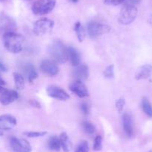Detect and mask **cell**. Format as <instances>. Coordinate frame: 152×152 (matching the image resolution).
Here are the masks:
<instances>
[{
	"label": "cell",
	"instance_id": "cell-36",
	"mask_svg": "<svg viewBox=\"0 0 152 152\" xmlns=\"http://www.w3.org/2000/svg\"><path fill=\"white\" fill-rule=\"evenodd\" d=\"M148 23L152 25V15H151V16L148 17Z\"/></svg>",
	"mask_w": 152,
	"mask_h": 152
},
{
	"label": "cell",
	"instance_id": "cell-2",
	"mask_svg": "<svg viewBox=\"0 0 152 152\" xmlns=\"http://www.w3.org/2000/svg\"><path fill=\"white\" fill-rule=\"evenodd\" d=\"M50 56L55 63H64L68 59V48L61 40H54L48 47Z\"/></svg>",
	"mask_w": 152,
	"mask_h": 152
},
{
	"label": "cell",
	"instance_id": "cell-20",
	"mask_svg": "<svg viewBox=\"0 0 152 152\" xmlns=\"http://www.w3.org/2000/svg\"><path fill=\"white\" fill-rule=\"evenodd\" d=\"M13 79L15 82V86L17 89H23L25 87V79L23 76L19 72H13Z\"/></svg>",
	"mask_w": 152,
	"mask_h": 152
},
{
	"label": "cell",
	"instance_id": "cell-33",
	"mask_svg": "<svg viewBox=\"0 0 152 152\" xmlns=\"http://www.w3.org/2000/svg\"><path fill=\"white\" fill-rule=\"evenodd\" d=\"M129 3L128 4H132V5H136V4H139L141 1V0H128Z\"/></svg>",
	"mask_w": 152,
	"mask_h": 152
},
{
	"label": "cell",
	"instance_id": "cell-14",
	"mask_svg": "<svg viewBox=\"0 0 152 152\" xmlns=\"http://www.w3.org/2000/svg\"><path fill=\"white\" fill-rule=\"evenodd\" d=\"M152 74V66L145 64L142 66L137 70L135 73V78L137 80H144L151 77Z\"/></svg>",
	"mask_w": 152,
	"mask_h": 152
},
{
	"label": "cell",
	"instance_id": "cell-38",
	"mask_svg": "<svg viewBox=\"0 0 152 152\" xmlns=\"http://www.w3.org/2000/svg\"><path fill=\"white\" fill-rule=\"evenodd\" d=\"M2 135H3V133L1 132V131L0 130V136H2Z\"/></svg>",
	"mask_w": 152,
	"mask_h": 152
},
{
	"label": "cell",
	"instance_id": "cell-22",
	"mask_svg": "<svg viewBox=\"0 0 152 152\" xmlns=\"http://www.w3.org/2000/svg\"><path fill=\"white\" fill-rule=\"evenodd\" d=\"M141 107L144 113L149 117L152 118V105L146 98H142L141 102Z\"/></svg>",
	"mask_w": 152,
	"mask_h": 152
},
{
	"label": "cell",
	"instance_id": "cell-13",
	"mask_svg": "<svg viewBox=\"0 0 152 152\" xmlns=\"http://www.w3.org/2000/svg\"><path fill=\"white\" fill-rule=\"evenodd\" d=\"M89 70L88 67L86 64H79L74 71V76L77 79V80H86L88 77Z\"/></svg>",
	"mask_w": 152,
	"mask_h": 152
},
{
	"label": "cell",
	"instance_id": "cell-10",
	"mask_svg": "<svg viewBox=\"0 0 152 152\" xmlns=\"http://www.w3.org/2000/svg\"><path fill=\"white\" fill-rule=\"evenodd\" d=\"M70 89L80 98L88 96L89 92L86 85L82 80H76L70 85Z\"/></svg>",
	"mask_w": 152,
	"mask_h": 152
},
{
	"label": "cell",
	"instance_id": "cell-16",
	"mask_svg": "<svg viewBox=\"0 0 152 152\" xmlns=\"http://www.w3.org/2000/svg\"><path fill=\"white\" fill-rule=\"evenodd\" d=\"M22 69L23 71L24 74H25V77H27L29 82H32L38 76V73H37V70L35 69L34 66L31 63H24L22 65Z\"/></svg>",
	"mask_w": 152,
	"mask_h": 152
},
{
	"label": "cell",
	"instance_id": "cell-1",
	"mask_svg": "<svg viewBox=\"0 0 152 152\" xmlns=\"http://www.w3.org/2000/svg\"><path fill=\"white\" fill-rule=\"evenodd\" d=\"M25 37L14 32H7L3 36L4 46L11 53H19L22 50Z\"/></svg>",
	"mask_w": 152,
	"mask_h": 152
},
{
	"label": "cell",
	"instance_id": "cell-31",
	"mask_svg": "<svg viewBox=\"0 0 152 152\" xmlns=\"http://www.w3.org/2000/svg\"><path fill=\"white\" fill-rule=\"evenodd\" d=\"M80 108H81V110L83 111V113H84L85 115L88 114V112H89L88 105L86 103H82L81 105H80Z\"/></svg>",
	"mask_w": 152,
	"mask_h": 152
},
{
	"label": "cell",
	"instance_id": "cell-15",
	"mask_svg": "<svg viewBox=\"0 0 152 152\" xmlns=\"http://www.w3.org/2000/svg\"><path fill=\"white\" fill-rule=\"evenodd\" d=\"M123 130L128 137H132L134 134V128H133V122H132V118L130 114L126 113L123 116Z\"/></svg>",
	"mask_w": 152,
	"mask_h": 152
},
{
	"label": "cell",
	"instance_id": "cell-21",
	"mask_svg": "<svg viewBox=\"0 0 152 152\" xmlns=\"http://www.w3.org/2000/svg\"><path fill=\"white\" fill-rule=\"evenodd\" d=\"M49 149L52 151H58L60 150L61 145L60 141H59V138L57 137L54 136V137H51L48 140V143Z\"/></svg>",
	"mask_w": 152,
	"mask_h": 152
},
{
	"label": "cell",
	"instance_id": "cell-17",
	"mask_svg": "<svg viewBox=\"0 0 152 152\" xmlns=\"http://www.w3.org/2000/svg\"><path fill=\"white\" fill-rule=\"evenodd\" d=\"M68 55L71 64L74 66H77L80 64V55L77 49L72 46L68 48Z\"/></svg>",
	"mask_w": 152,
	"mask_h": 152
},
{
	"label": "cell",
	"instance_id": "cell-5",
	"mask_svg": "<svg viewBox=\"0 0 152 152\" xmlns=\"http://www.w3.org/2000/svg\"><path fill=\"white\" fill-rule=\"evenodd\" d=\"M54 25L53 21L47 18H42L34 23V33L37 36H42L46 34H48L52 31Z\"/></svg>",
	"mask_w": 152,
	"mask_h": 152
},
{
	"label": "cell",
	"instance_id": "cell-30",
	"mask_svg": "<svg viewBox=\"0 0 152 152\" xmlns=\"http://www.w3.org/2000/svg\"><path fill=\"white\" fill-rule=\"evenodd\" d=\"M126 0H105V3L108 5H119L123 3Z\"/></svg>",
	"mask_w": 152,
	"mask_h": 152
},
{
	"label": "cell",
	"instance_id": "cell-28",
	"mask_svg": "<svg viewBox=\"0 0 152 152\" xmlns=\"http://www.w3.org/2000/svg\"><path fill=\"white\" fill-rule=\"evenodd\" d=\"M89 151V146L88 143L86 141H83L79 144L77 146L75 152H88Z\"/></svg>",
	"mask_w": 152,
	"mask_h": 152
},
{
	"label": "cell",
	"instance_id": "cell-35",
	"mask_svg": "<svg viewBox=\"0 0 152 152\" xmlns=\"http://www.w3.org/2000/svg\"><path fill=\"white\" fill-rule=\"evenodd\" d=\"M4 84H5V81H4V80H3L1 77H0V85L3 86V85H4Z\"/></svg>",
	"mask_w": 152,
	"mask_h": 152
},
{
	"label": "cell",
	"instance_id": "cell-11",
	"mask_svg": "<svg viewBox=\"0 0 152 152\" xmlns=\"http://www.w3.org/2000/svg\"><path fill=\"white\" fill-rule=\"evenodd\" d=\"M40 69L45 74L50 76H54L59 72V68L53 61L48 60H44L40 64Z\"/></svg>",
	"mask_w": 152,
	"mask_h": 152
},
{
	"label": "cell",
	"instance_id": "cell-19",
	"mask_svg": "<svg viewBox=\"0 0 152 152\" xmlns=\"http://www.w3.org/2000/svg\"><path fill=\"white\" fill-rule=\"evenodd\" d=\"M0 23H1L2 29L7 31L6 33L12 32L11 29L14 28L15 26H16L14 21H13L11 18H10L7 16H1V19H0Z\"/></svg>",
	"mask_w": 152,
	"mask_h": 152
},
{
	"label": "cell",
	"instance_id": "cell-12",
	"mask_svg": "<svg viewBox=\"0 0 152 152\" xmlns=\"http://www.w3.org/2000/svg\"><path fill=\"white\" fill-rule=\"evenodd\" d=\"M16 125V119L11 115H1L0 116V130H10Z\"/></svg>",
	"mask_w": 152,
	"mask_h": 152
},
{
	"label": "cell",
	"instance_id": "cell-23",
	"mask_svg": "<svg viewBox=\"0 0 152 152\" xmlns=\"http://www.w3.org/2000/svg\"><path fill=\"white\" fill-rule=\"evenodd\" d=\"M74 31H75L76 34H77V37L78 38L79 41L82 42L83 41L85 38V31L83 28V25H81L80 22H76L75 25H74Z\"/></svg>",
	"mask_w": 152,
	"mask_h": 152
},
{
	"label": "cell",
	"instance_id": "cell-18",
	"mask_svg": "<svg viewBox=\"0 0 152 152\" xmlns=\"http://www.w3.org/2000/svg\"><path fill=\"white\" fill-rule=\"evenodd\" d=\"M61 148L63 149L64 152H69L72 148V143L66 133H62L59 137Z\"/></svg>",
	"mask_w": 152,
	"mask_h": 152
},
{
	"label": "cell",
	"instance_id": "cell-6",
	"mask_svg": "<svg viewBox=\"0 0 152 152\" xmlns=\"http://www.w3.org/2000/svg\"><path fill=\"white\" fill-rule=\"evenodd\" d=\"M88 33L91 38L96 39L110 31V27L97 22H90L88 24Z\"/></svg>",
	"mask_w": 152,
	"mask_h": 152
},
{
	"label": "cell",
	"instance_id": "cell-39",
	"mask_svg": "<svg viewBox=\"0 0 152 152\" xmlns=\"http://www.w3.org/2000/svg\"><path fill=\"white\" fill-rule=\"evenodd\" d=\"M5 1V0H0V1Z\"/></svg>",
	"mask_w": 152,
	"mask_h": 152
},
{
	"label": "cell",
	"instance_id": "cell-25",
	"mask_svg": "<svg viewBox=\"0 0 152 152\" xmlns=\"http://www.w3.org/2000/svg\"><path fill=\"white\" fill-rule=\"evenodd\" d=\"M23 134L28 137L34 138V137H43V136L47 134V132H45V131H40V132H39V131H28V132H24Z\"/></svg>",
	"mask_w": 152,
	"mask_h": 152
},
{
	"label": "cell",
	"instance_id": "cell-32",
	"mask_svg": "<svg viewBox=\"0 0 152 152\" xmlns=\"http://www.w3.org/2000/svg\"><path fill=\"white\" fill-rule=\"evenodd\" d=\"M30 103H31V104L33 107H38V108H39V107H41V106H40V104L37 101V100H31V101H30Z\"/></svg>",
	"mask_w": 152,
	"mask_h": 152
},
{
	"label": "cell",
	"instance_id": "cell-9",
	"mask_svg": "<svg viewBox=\"0 0 152 152\" xmlns=\"http://www.w3.org/2000/svg\"><path fill=\"white\" fill-rule=\"evenodd\" d=\"M47 92L48 95L51 98L61 101H66L69 99L70 96L66 91L62 89V88L55 86H50L47 88Z\"/></svg>",
	"mask_w": 152,
	"mask_h": 152
},
{
	"label": "cell",
	"instance_id": "cell-7",
	"mask_svg": "<svg viewBox=\"0 0 152 152\" xmlns=\"http://www.w3.org/2000/svg\"><path fill=\"white\" fill-rule=\"evenodd\" d=\"M10 143L14 152H31L32 151L30 143L24 139L13 137L10 139Z\"/></svg>",
	"mask_w": 152,
	"mask_h": 152
},
{
	"label": "cell",
	"instance_id": "cell-37",
	"mask_svg": "<svg viewBox=\"0 0 152 152\" xmlns=\"http://www.w3.org/2000/svg\"><path fill=\"white\" fill-rule=\"evenodd\" d=\"M70 1H72V2H74V3H77V1H78V0H70Z\"/></svg>",
	"mask_w": 152,
	"mask_h": 152
},
{
	"label": "cell",
	"instance_id": "cell-29",
	"mask_svg": "<svg viewBox=\"0 0 152 152\" xmlns=\"http://www.w3.org/2000/svg\"><path fill=\"white\" fill-rule=\"evenodd\" d=\"M125 104H126V101H125L124 98H119L118 100H117L116 101V109L117 110V111L119 113H121L123 110V108H124Z\"/></svg>",
	"mask_w": 152,
	"mask_h": 152
},
{
	"label": "cell",
	"instance_id": "cell-34",
	"mask_svg": "<svg viewBox=\"0 0 152 152\" xmlns=\"http://www.w3.org/2000/svg\"><path fill=\"white\" fill-rule=\"evenodd\" d=\"M0 70L2 72H6L7 70V66H6L4 65V64L1 61H0Z\"/></svg>",
	"mask_w": 152,
	"mask_h": 152
},
{
	"label": "cell",
	"instance_id": "cell-26",
	"mask_svg": "<svg viewBox=\"0 0 152 152\" xmlns=\"http://www.w3.org/2000/svg\"><path fill=\"white\" fill-rule=\"evenodd\" d=\"M102 138L101 136H96L95 137L94 143V150L96 151L102 150Z\"/></svg>",
	"mask_w": 152,
	"mask_h": 152
},
{
	"label": "cell",
	"instance_id": "cell-8",
	"mask_svg": "<svg viewBox=\"0 0 152 152\" xmlns=\"http://www.w3.org/2000/svg\"><path fill=\"white\" fill-rule=\"evenodd\" d=\"M19 98L17 92L9 90L0 85V102L3 105H7Z\"/></svg>",
	"mask_w": 152,
	"mask_h": 152
},
{
	"label": "cell",
	"instance_id": "cell-3",
	"mask_svg": "<svg viewBox=\"0 0 152 152\" xmlns=\"http://www.w3.org/2000/svg\"><path fill=\"white\" fill-rule=\"evenodd\" d=\"M138 10L135 5L126 4L123 6L119 15V22L122 25H129L134 21L137 16Z\"/></svg>",
	"mask_w": 152,
	"mask_h": 152
},
{
	"label": "cell",
	"instance_id": "cell-4",
	"mask_svg": "<svg viewBox=\"0 0 152 152\" xmlns=\"http://www.w3.org/2000/svg\"><path fill=\"white\" fill-rule=\"evenodd\" d=\"M56 5V0H37L32 4L31 10L36 15H45L51 12Z\"/></svg>",
	"mask_w": 152,
	"mask_h": 152
},
{
	"label": "cell",
	"instance_id": "cell-24",
	"mask_svg": "<svg viewBox=\"0 0 152 152\" xmlns=\"http://www.w3.org/2000/svg\"><path fill=\"white\" fill-rule=\"evenodd\" d=\"M83 128L84 131L88 134H93L95 132V127L89 122H84L83 123Z\"/></svg>",
	"mask_w": 152,
	"mask_h": 152
},
{
	"label": "cell",
	"instance_id": "cell-27",
	"mask_svg": "<svg viewBox=\"0 0 152 152\" xmlns=\"http://www.w3.org/2000/svg\"><path fill=\"white\" fill-rule=\"evenodd\" d=\"M104 76L106 78H114V66L113 65H110L107 67L103 72Z\"/></svg>",
	"mask_w": 152,
	"mask_h": 152
}]
</instances>
